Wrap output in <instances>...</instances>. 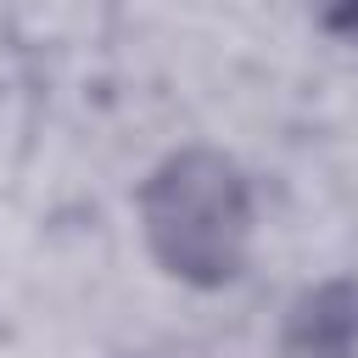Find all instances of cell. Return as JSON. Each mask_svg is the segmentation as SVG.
<instances>
[{"mask_svg":"<svg viewBox=\"0 0 358 358\" xmlns=\"http://www.w3.org/2000/svg\"><path fill=\"white\" fill-rule=\"evenodd\" d=\"M145 218H151L157 252L179 274H201V280L235 274L241 235H246V201H241L229 162L218 157L168 162L145 196Z\"/></svg>","mask_w":358,"mask_h":358,"instance_id":"1","label":"cell"}]
</instances>
